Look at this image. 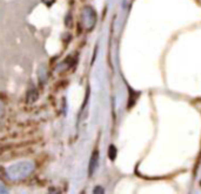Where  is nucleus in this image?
Here are the masks:
<instances>
[{
	"label": "nucleus",
	"mask_w": 201,
	"mask_h": 194,
	"mask_svg": "<svg viewBox=\"0 0 201 194\" xmlns=\"http://www.w3.org/2000/svg\"><path fill=\"white\" fill-rule=\"evenodd\" d=\"M81 21L86 30H92L96 21V16L91 6H85L81 13Z\"/></svg>",
	"instance_id": "2"
},
{
	"label": "nucleus",
	"mask_w": 201,
	"mask_h": 194,
	"mask_svg": "<svg viewBox=\"0 0 201 194\" xmlns=\"http://www.w3.org/2000/svg\"><path fill=\"white\" fill-rule=\"evenodd\" d=\"M93 193L94 194H98V193H100V194H103V193H105V189L103 188V187H95L94 189H93Z\"/></svg>",
	"instance_id": "6"
},
{
	"label": "nucleus",
	"mask_w": 201,
	"mask_h": 194,
	"mask_svg": "<svg viewBox=\"0 0 201 194\" xmlns=\"http://www.w3.org/2000/svg\"><path fill=\"white\" fill-rule=\"evenodd\" d=\"M0 193H7V190H6V188H5V186L0 182Z\"/></svg>",
	"instance_id": "7"
},
{
	"label": "nucleus",
	"mask_w": 201,
	"mask_h": 194,
	"mask_svg": "<svg viewBox=\"0 0 201 194\" xmlns=\"http://www.w3.org/2000/svg\"><path fill=\"white\" fill-rule=\"evenodd\" d=\"M98 164H99V153L95 151L91 158V161H89V167H88V174L89 175H93V173L95 172L96 167H98Z\"/></svg>",
	"instance_id": "3"
},
{
	"label": "nucleus",
	"mask_w": 201,
	"mask_h": 194,
	"mask_svg": "<svg viewBox=\"0 0 201 194\" xmlns=\"http://www.w3.org/2000/svg\"><path fill=\"white\" fill-rule=\"evenodd\" d=\"M38 99V92L35 89H32L28 92V95H27V103L28 104H32L34 103L35 100Z\"/></svg>",
	"instance_id": "4"
},
{
	"label": "nucleus",
	"mask_w": 201,
	"mask_h": 194,
	"mask_svg": "<svg viewBox=\"0 0 201 194\" xmlns=\"http://www.w3.org/2000/svg\"><path fill=\"white\" fill-rule=\"evenodd\" d=\"M117 153H118V151H117V147L114 146V145H111L110 146V148H108V156H110V159L113 161V160H115V158H117Z\"/></svg>",
	"instance_id": "5"
},
{
	"label": "nucleus",
	"mask_w": 201,
	"mask_h": 194,
	"mask_svg": "<svg viewBox=\"0 0 201 194\" xmlns=\"http://www.w3.org/2000/svg\"><path fill=\"white\" fill-rule=\"evenodd\" d=\"M34 167L35 166H34V162L33 161L24 160V161L17 162V164L7 167L6 173H7V176L11 180L18 181V180H23V179L30 176L33 173Z\"/></svg>",
	"instance_id": "1"
}]
</instances>
